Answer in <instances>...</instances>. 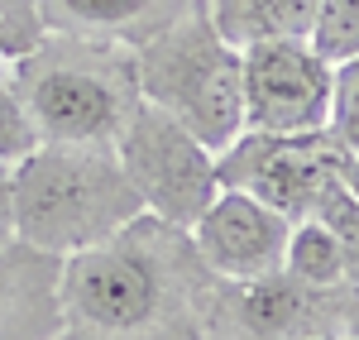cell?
Returning a JSON list of instances; mask_svg holds the SVG:
<instances>
[{
    "label": "cell",
    "instance_id": "6da1fadb",
    "mask_svg": "<svg viewBox=\"0 0 359 340\" xmlns=\"http://www.w3.org/2000/svg\"><path fill=\"white\" fill-rule=\"evenodd\" d=\"M211 283L192 235L139 211L111 240L62 259L57 340H201Z\"/></svg>",
    "mask_w": 359,
    "mask_h": 340
},
{
    "label": "cell",
    "instance_id": "7a4b0ae2",
    "mask_svg": "<svg viewBox=\"0 0 359 340\" xmlns=\"http://www.w3.org/2000/svg\"><path fill=\"white\" fill-rule=\"evenodd\" d=\"M10 67L39 140L115 144L130 115L144 106L135 48L115 39L43 29V39Z\"/></svg>",
    "mask_w": 359,
    "mask_h": 340
},
{
    "label": "cell",
    "instance_id": "3957f363",
    "mask_svg": "<svg viewBox=\"0 0 359 340\" xmlns=\"http://www.w3.org/2000/svg\"><path fill=\"white\" fill-rule=\"evenodd\" d=\"M144 201L115 158V144L43 140L15 163L20 240L67 259L130 226Z\"/></svg>",
    "mask_w": 359,
    "mask_h": 340
},
{
    "label": "cell",
    "instance_id": "277c9868",
    "mask_svg": "<svg viewBox=\"0 0 359 340\" xmlns=\"http://www.w3.org/2000/svg\"><path fill=\"white\" fill-rule=\"evenodd\" d=\"M135 67L144 101L196 135L211 154L245 130L240 48L211 25L206 5L182 10L168 29L144 39L135 48Z\"/></svg>",
    "mask_w": 359,
    "mask_h": 340
},
{
    "label": "cell",
    "instance_id": "5b68a950",
    "mask_svg": "<svg viewBox=\"0 0 359 340\" xmlns=\"http://www.w3.org/2000/svg\"><path fill=\"white\" fill-rule=\"evenodd\" d=\"M345 144L331 130H306V135H264V130H240L235 140L216 154V177L230 192L273 206L292 226L311 221L321 201L340 187V163Z\"/></svg>",
    "mask_w": 359,
    "mask_h": 340
},
{
    "label": "cell",
    "instance_id": "8992f818",
    "mask_svg": "<svg viewBox=\"0 0 359 340\" xmlns=\"http://www.w3.org/2000/svg\"><path fill=\"white\" fill-rule=\"evenodd\" d=\"M115 158L130 177V187L139 192L144 211L182 230H192V221L221 192L216 154L149 101L115 135Z\"/></svg>",
    "mask_w": 359,
    "mask_h": 340
},
{
    "label": "cell",
    "instance_id": "52a82bcc",
    "mask_svg": "<svg viewBox=\"0 0 359 340\" xmlns=\"http://www.w3.org/2000/svg\"><path fill=\"white\" fill-rule=\"evenodd\" d=\"M240 101L245 130L306 135L331 130L335 62L311 48V39H254L240 48Z\"/></svg>",
    "mask_w": 359,
    "mask_h": 340
},
{
    "label": "cell",
    "instance_id": "ba28073f",
    "mask_svg": "<svg viewBox=\"0 0 359 340\" xmlns=\"http://www.w3.org/2000/svg\"><path fill=\"white\" fill-rule=\"evenodd\" d=\"M345 287H306L292 273H269L249 283H211L201 340H316L340 326Z\"/></svg>",
    "mask_w": 359,
    "mask_h": 340
},
{
    "label": "cell",
    "instance_id": "9c48e42d",
    "mask_svg": "<svg viewBox=\"0 0 359 340\" xmlns=\"http://www.w3.org/2000/svg\"><path fill=\"white\" fill-rule=\"evenodd\" d=\"M187 235H192L201 264L216 278H225V283H249V278H269V273L283 268L292 221L278 216L273 206L245 197V192L221 187L211 197V206L192 221Z\"/></svg>",
    "mask_w": 359,
    "mask_h": 340
},
{
    "label": "cell",
    "instance_id": "30bf717a",
    "mask_svg": "<svg viewBox=\"0 0 359 340\" xmlns=\"http://www.w3.org/2000/svg\"><path fill=\"white\" fill-rule=\"evenodd\" d=\"M62 259L15 240L0 250V340H57L62 336Z\"/></svg>",
    "mask_w": 359,
    "mask_h": 340
},
{
    "label": "cell",
    "instance_id": "8fae6325",
    "mask_svg": "<svg viewBox=\"0 0 359 340\" xmlns=\"http://www.w3.org/2000/svg\"><path fill=\"white\" fill-rule=\"evenodd\" d=\"M192 5L196 0H39V20L57 34H91L139 48Z\"/></svg>",
    "mask_w": 359,
    "mask_h": 340
},
{
    "label": "cell",
    "instance_id": "7c38bea8",
    "mask_svg": "<svg viewBox=\"0 0 359 340\" xmlns=\"http://www.w3.org/2000/svg\"><path fill=\"white\" fill-rule=\"evenodd\" d=\"M316 5L321 0H206V15L235 48H245L254 39H306Z\"/></svg>",
    "mask_w": 359,
    "mask_h": 340
},
{
    "label": "cell",
    "instance_id": "4fadbf2b",
    "mask_svg": "<svg viewBox=\"0 0 359 340\" xmlns=\"http://www.w3.org/2000/svg\"><path fill=\"white\" fill-rule=\"evenodd\" d=\"M283 273H292L306 287H345V254L340 240L326 221H297L287 235V254H283Z\"/></svg>",
    "mask_w": 359,
    "mask_h": 340
},
{
    "label": "cell",
    "instance_id": "5bb4252c",
    "mask_svg": "<svg viewBox=\"0 0 359 340\" xmlns=\"http://www.w3.org/2000/svg\"><path fill=\"white\" fill-rule=\"evenodd\" d=\"M43 140H39V130H34V120L25 111L15 67H10V57H0V163H20Z\"/></svg>",
    "mask_w": 359,
    "mask_h": 340
},
{
    "label": "cell",
    "instance_id": "9a60e30c",
    "mask_svg": "<svg viewBox=\"0 0 359 340\" xmlns=\"http://www.w3.org/2000/svg\"><path fill=\"white\" fill-rule=\"evenodd\" d=\"M306 39L321 57H331L335 67L359 57V0H321L316 25H311Z\"/></svg>",
    "mask_w": 359,
    "mask_h": 340
},
{
    "label": "cell",
    "instance_id": "2e32d148",
    "mask_svg": "<svg viewBox=\"0 0 359 340\" xmlns=\"http://www.w3.org/2000/svg\"><path fill=\"white\" fill-rule=\"evenodd\" d=\"M316 221H326L340 240V254H345V283L359 287V197H350V187L340 182L331 197L321 201Z\"/></svg>",
    "mask_w": 359,
    "mask_h": 340
},
{
    "label": "cell",
    "instance_id": "e0dca14e",
    "mask_svg": "<svg viewBox=\"0 0 359 340\" xmlns=\"http://www.w3.org/2000/svg\"><path fill=\"white\" fill-rule=\"evenodd\" d=\"M43 39V20H39V0H0V57L29 53Z\"/></svg>",
    "mask_w": 359,
    "mask_h": 340
},
{
    "label": "cell",
    "instance_id": "ac0fdd59",
    "mask_svg": "<svg viewBox=\"0 0 359 340\" xmlns=\"http://www.w3.org/2000/svg\"><path fill=\"white\" fill-rule=\"evenodd\" d=\"M331 135L345 149L359 154V57L335 67V111H331Z\"/></svg>",
    "mask_w": 359,
    "mask_h": 340
},
{
    "label": "cell",
    "instance_id": "d6986e66",
    "mask_svg": "<svg viewBox=\"0 0 359 340\" xmlns=\"http://www.w3.org/2000/svg\"><path fill=\"white\" fill-rule=\"evenodd\" d=\"M20 240V221H15V163H0V250Z\"/></svg>",
    "mask_w": 359,
    "mask_h": 340
},
{
    "label": "cell",
    "instance_id": "ffe728a7",
    "mask_svg": "<svg viewBox=\"0 0 359 340\" xmlns=\"http://www.w3.org/2000/svg\"><path fill=\"white\" fill-rule=\"evenodd\" d=\"M345 340H359V287L345 283V292H340V326H335Z\"/></svg>",
    "mask_w": 359,
    "mask_h": 340
},
{
    "label": "cell",
    "instance_id": "44dd1931",
    "mask_svg": "<svg viewBox=\"0 0 359 340\" xmlns=\"http://www.w3.org/2000/svg\"><path fill=\"white\" fill-rule=\"evenodd\" d=\"M340 182L350 187V197H359V154H355V149H350L345 163H340Z\"/></svg>",
    "mask_w": 359,
    "mask_h": 340
},
{
    "label": "cell",
    "instance_id": "7402d4cb",
    "mask_svg": "<svg viewBox=\"0 0 359 340\" xmlns=\"http://www.w3.org/2000/svg\"><path fill=\"white\" fill-rule=\"evenodd\" d=\"M316 340H345V336H340V331H326V336H316Z\"/></svg>",
    "mask_w": 359,
    "mask_h": 340
},
{
    "label": "cell",
    "instance_id": "603a6c76",
    "mask_svg": "<svg viewBox=\"0 0 359 340\" xmlns=\"http://www.w3.org/2000/svg\"><path fill=\"white\" fill-rule=\"evenodd\" d=\"M196 5H206V0H196Z\"/></svg>",
    "mask_w": 359,
    "mask_h": 340
}]
</instances>
